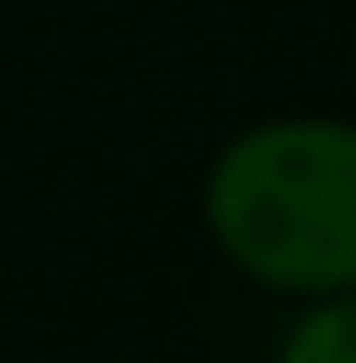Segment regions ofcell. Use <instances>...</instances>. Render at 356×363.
Returning a JSON list of instances; mask_svg holds the SVG:
<instances>
[{
	"mask_svg": "<svg viewBox=\"0 0 356 363\" xmlns=\"http://www.w3.org/2000/svg\"><path fill=\"white\" fill-rule=\"evenodd\" d=\"M203 210L217 245L266 286L356 294V126L266 119L210 168Z\"/></svg>",
	"mask_w": 356,
	"mask_h": 363,
	"instance_id": "6da1fadb",
	"label": "cell"
},
{
	"mask_svg": "<svg viewBox=\"0 0 356 363\" xmlns=\"http://www.w3.org/2000/svg\"><path fill=\"white\" fill-rule=\"evenodd\" d=\"M279 363H356V294L343 301H321L314 315L294 321Z\"/></svg>",
	"mask_w": 356,
	"mask_h": 363,
	"instance_id": "7a4b0ae2",
	"label": "cell"
}]
</instances>
